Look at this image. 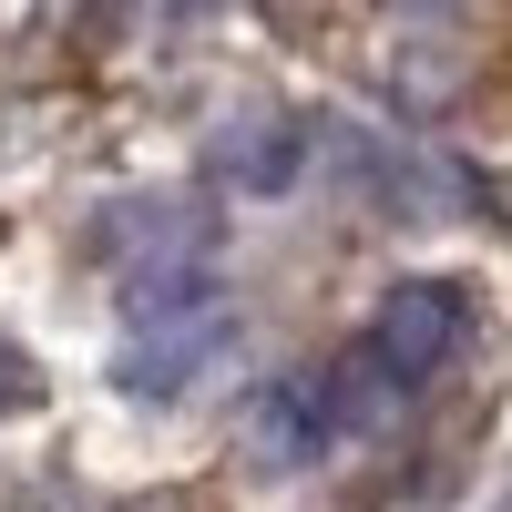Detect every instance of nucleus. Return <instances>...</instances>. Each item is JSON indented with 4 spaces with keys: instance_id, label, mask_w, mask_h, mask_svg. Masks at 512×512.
Instances as JSON below:
<instances>
[{
    "instance_id": "f257e3e1",
    "label": "nucleus",
    "mask_w": 512,
    "mask_h": 512,
    "mask_svg": "<svg viewBox=\"0 0 512 512\" xmlns=\"http://www.w3.org/2000/svg\"><path fill=\"white\" fill-rule=\"evenodd\" d=\"M451 349H461V287H451V277H400L390 297H379L369 338H359V369L400 400V390H420Z\"/></svg>"
},
{
    "instance_id": "f03ea898",
    "label": "nucleus",
    "mask_w": 512,
    "mask_h": 512,
    "mask_svg": "<svg viewBox=\"0 0 512 512\" xmlns=\"http://www.w3.org/2000/svg\"><path fill=\"white\" fill-rule=\"evenodd\" d=\"M216 349H226V308H216V297L154 308V318H134V338L113 349V390H123V400H175Z\"/></svg>"
},
{
    "instance_id": "7ed1b4c3",
    "label": "nucleus",
    "mask_w": 512,
    "mask_h": 512,
    "mask_svg": "<svg viewBox=\"0 0 512 512\" xmlns=\"http://www.w3.org/2000/svg\"><path fill=\"white\" fill-rule=\"evenodd\" d=\"M349 441V400H338V369H297L277 379L267 400L246 410V451L267 461V472H308L318 451Z\"/></svg>"
},
{
    "instance_id": "20e7f679",
    "label": "nucleus",
    "mask_w": 512,
    "mask_h": 512,
    "mask_svg": "<svg viewBox=\"0 0 512 512\" xmlns=\"http://www.w3.org/2000/svg\"><path fill=\"white\" fill-rule=\"evenodd\" d=\"M297 154H308V134H297V123H226V144H216V164H226L246 195L297 185Z\"/></svg>"
},
{
    "instance_id": "39448f33",
    "label": "nucleus",
    "mask_w": 512,
    "mask_h": 512,
    "mask_svg": "<svg viewBox=\"0 0 512 512\" xmlns=\"http://www.w3.org/2000/svg\"><path fill=\"white\" fill-rule=\"evenodd\" d=\"M31 400H41V369L11 349V338H0V410H31Z\"/></svg>"
},
{
    "instance_id": "423d86ee",
    "label": "nucleus",
    "mask_w": 512,
    "mask_h": 512,
    "mask_svg": "<svg viewBox=\"0 0 512 512\" xmlns=\"http://www.w3.org/2000/svg\"><path fill=\"white\" fill-rule=\"evenodd\" d=\"M154 11H216V0H154Z\"/></svg>"
},
{
    "instance_id": "0eeeda50",
    "label": "nucleus",
    "mask_w": 512,
    "mask_h": 512,
    "mask_svg": "<svg viewBox=\"0 0 512 512\" xmlns=\"http://www.w3.org/2000/svg\"><path fill=\"white\" fill-rule=\"evenodd\" d=\"M134 512H154V502H134Z\"/></svg>"
}]
</instances>
